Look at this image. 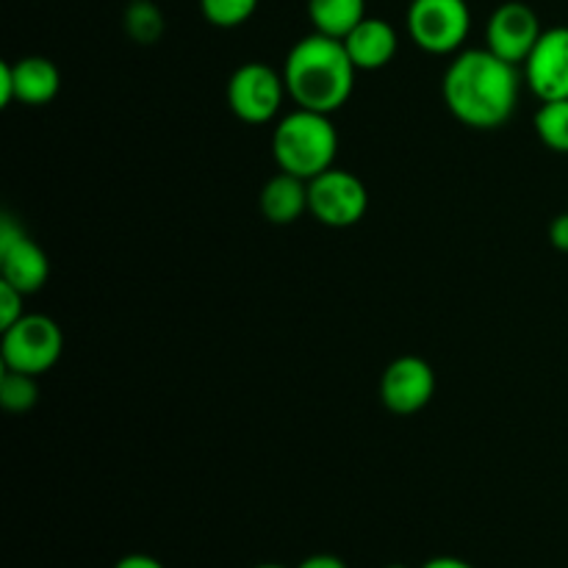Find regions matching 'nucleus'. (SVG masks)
<instances>
[{"label":"nucleus","instance_id":"4","mask_svg":"<svg viewBox=\"0 0 568 568\" xmlns=\"http://www.w3.org/2000/svg\"><path fill=\"white\" fill-rule=\"evenodd\" d=\"M405 26L425 53H460L471 31V9L466 0H410Z\"/></svg>","mask_w":568,"mask_h":568},{"label":"nucleus","instance_id":"26","mask_svg":"<svg viewBox=\"0 0 568 568\" xmlns=\"http://www.w3.org/2000/svg\"><path fill=\"white\" fill-rule=\"evenodd\" d=\"M386 568H408V566H403V564H392V566H386Z\"/></svg>","mask_w":568,"mask_h":568},{"label":"nucleus","instance_id":"6","mask_svg":"<svg viewBox=\"0 0 568 568\" xmlns=\"http://www.w3.org/2000/svg\"><path fill=\"white\" fill-rule=\"evenodd\" d=\"M288 89L283 81V72L261 64V61H247L236 67L227 81V105L233 114L250 125H266L275 120L283 109Z\"/></svg>","mask_w":568,"mask_h":568},{"label":"nucleus","instance_id":"1","mask_svg":"<svg viewBox=\"0 0 568 568\" xmlns=\"http://www.w3.org/2000/svg\"><path fill=\"white\" fill-rule=\"evenodd\" d=\"M519 70L488 48L460 50L444 72V103L458 122L477 131H494L519 105Z\"/></svg>","mask_w":568,"mask_h":568},{"label":"nucleus","instance_id":"8","mask_svg":"<svg viewBox=\"0 0 568 568\" xmlns=\"http://www.w3.org/2000/svg\"><path fill=\"white\" fill-rule=\"evenodd\" d=\"M48 253L22 231L14 216L0 220V281L11 283L22 294H37L48 283Z\"/></svg>","mask_w":568,"mask_h":568},{"label":"nucleus","instance_id":"20","mask_svg":"<svg viewBox=\"0 0 568 568\" xmlns=\"http://www.w3.org/2000/svg\"><path fill=\"white\" fill-rule=\"evenodd\" d=\"M26 297L28 294H22L17 286L0 281V331H6V327H11L26 316V311H22V300Z\"/></svg>","mask_w":568,"mask_h":568},{"label":"nucleus","instance_id":"16","mask_svg":"<svg viewBox=\"0 0 568 568\" xmlns=\"http://www.w3.org/2000/svg\"><path fill=\"white\" fill-rule=\"evenodd\" d=\"M125 33L139 44H153L164 37V14L153 0H133L128 3L125 17Z\"/></svg>","mask_w":568,"mask_h":568},{"label":"nucleus","instance_id":"21","mask_svg":"<svg viewBox=\"0 0 568 568\" xmlns=\"http://www.w3.org/2000/svg\"><path fill=\"white\" fill-rule=\"evenodd\" d=\"M549 242H552V247L560 250V253H568V211L552 220V225H549Z\"/></svg>","mask_w":568,"mask_h":568},{"label":"nucleus","instance_id":"24","mask_svg":"<svg viewBox=\"0 0 568 568\" xmlns=\"http://www.w3.org/2000/svg\"><path fill=\"white\" fill-rule=\"evenodd\" d=\"M422 568H475L469 560L453 558V555H442V558H430Z\"/></svg>","mask_w":568,"mask_h":568},{"label":"nucleus","instance_id":"23","mask_svg":"<svg viewBox=\"0 0 568 568\" xmlns=\"http://www.w3.org/2000/svg\"><path fill=\"white\" fill-rule=\"evenodd\" d=\"M297 568H347V564H344L338 555L320 552V555H311V558H305Z\"/></svg>","mask_w":568,"mask_h":568},{"label":"nucleus","instance_id":"18","mask_svg":"<svg viewBox=\"0 0 568 568\" xmlns=\"http://www.w3.org/2000/svg\"><path fill=\"white\" fill-rule=\"evenodd\" d=\"M0 403H3L9 414H28L39 403L37 375L6 369L3 366V375H0Z\"/></svg>","mask_w":568,"mask_h":568},{"label":"nucleus","instance_id":"25","mask_svg":"<svg viewBox=\"0 0 568 568\" xmlns=\"http://www.w3.org/2000/svg\"><path fill=\"white\" fill-rule=\"evenodd\" d=\"M253 568H286V566H281V564H261V566H253Z\"/></svg>","mask_w":568,"mask_h":568},{"label":"nucleus","instance_id":"15","mask_svg":"<svg viewBox=\"0 0 568 568\" xmlns=\"http://www.w3.org/2000/svg\"><path fill=\"white\" fill-rule=\"evenodd\" d=\"M366 17V0H308V20L325 37L344 39Z\"/></svg>","mask_w":568,"mask_h":568},{"label":"nucleus","instance_id":"13","mask_svg":"<svg viewBox=\"0 0 568 568\" xmlns=\"http://www.w3.org/2000/svg\"><path fill=\"white\" fill-rule=\"evenodd\" d=\"M342 42L358 72L383 70V67L392 64L399 50L397 28L388 20H381V17L361 20Z\"/></svg>","mask_w":568,"mask_h":568},{"label":"nucleus","instance_id":"3","mask_svg":"<svg viewBox=\"0 0 568 568\" xmlns=\"http://www.w3.org/2000/svg\"><path fill=\"white\" fill-rule=\"evenodd\" d=\"M338 153V131L331 114L294 109L283 116L272 133V155L281 172L311 181L331 170Z\"/></svg>","mask_w":568,"mask_h":568},{"label":"nucleus","instance_id":"22","mask_svg":"<svg viewBox=\"0 0 568 568\" xmlns=\"http://www.w3.org/2000/svg\"><path fill=\"white\" fill-rule=\"evenodd\" d=\"M114 568H166V566L161 564L159 558H153V555L133 552V555H125V558L116 560Z\"/></svg>","mask_w":568,"mask_h":568},{"label":"nucleus","instance_id":"9","mask_svg":"<svg viewBox=\"0 0 568 568\" xmlns=\"http://www.w3.org/2000/svg\"><path fill=\"white\" fill-rule=\"evenodd\" d=\"M544 28L538 20L536 9L521 0H508V3L497 6L494 14L488 17L486 26V48L497 53L499 59L510 61V64H525L527 55L532 53L536 42L541 39Z\"/></svg>","mask_w":568,"mask_h":568},{"label":"nucleus","instance_id":"17","mask_svg":"<svg viewBox=\"0 0 568 568\" xmlns=\"http://www.w3.org/2000/svg\"><path fill=\"white\" fill-rule=\"evenodd\" d=\"M536 133L552 153H568V100H547L536 111Z\"/></svg>","mask_w":568,"mask_h":568},{"label":"nucleus","instance_id":"5","mask_svg":"<svg viewBox=\"0 0 568 568\" xmlns=\"http://www.w3.org/2000/svg\"><path fill=\"white\" fill-rule=\"evenodd\" d=\"M61 353H64V333L44 314H26L20 322L6 327L0 342L6 369L28 372L37 377L53 369Z\"/></svg>","mask_w":568,"mask_h":568},{"label":"nucleus","instance_id":"19","mask_svg":"<svg viewBox=\"0 0 568 568\" xmlns=\"http://www.w3.org/2000/svg\"><path fill=\"white\" fill-rule=\"evenodd\" d=\"M261 0H200V11L216 28H239L255 14Z\"/></svg>","mask_w":568,"mask_h":568},{"label":"nucleus","instance_id":"14","mask_svg":"<svg viewBox=\"0 0 568 568\" xmlns=\"http://www.w3.org/2000/svg\"><path fill=\"white\" fill-rule=\"evenodd\" d=\"M261 214L272 225H292L308 211V181L292 175V172H277L261 189Z\"/></svg>","mask_w":568,"mask_h":568},{"label":"nucleus","instance_id":"2","mask_svg":"<svg viewBox=\"0 0 568 568\" xmlns=\"http://www.w3.org/2000/svg\"><path fill=\"white\" fill-rule=\"evenodd\" d=\"M355 72L358 70L342 39L314 31L288 50L283 81L297 109L333 114L353 94Z\"/></svg>","mask_w":568,"mask_h":568},{"label":"nucleus","instance_id":"10","mask_svg":"<svg viewBox=\"0 0 568 568\" xmlns=\"http://www.w3.org/2000/svg\"><path fill=\"white\" fill-rule=\"evenodd\" d=\"M436 394V372L419 355L392 361L381 377V399L392 414L414 416L427 408Z\"/></svg>","mask_w":568,"mask_h":568},{"label":"nucleus","instance_id":"7","mask_svg":"<svg viewBox=\"0 0 568 568\" xmlns=\"http://www.w3.org/2000/svg\"><path fill=\"white\" fill-rule=\"evenodd\" d=\"M369 209L364 181L347 170L331 166L308 181V211L327 227H353Z\"/></svg>","mask_w":568,"mask_h":568},{"label":"nucleus","instance_id":"12","mask_svg":"<svg viewBox=\"0 0 568 568\" xmlns=\"http://www.w3.org/2000/svg\"><path fill=\"white\" fill-rule=\"evenodd\" d=\"M61 72L44 55H26L0 64V103L14 100L26 105H48L59 94Z\"/></svg>","mask_w":568,"mask_h":568},{"label":"nucleus","instance_id":"11","mask_svg":"<svg viewBox=\"0 0 568 568\" xmlns=\"http://www.w3.org/2000/svg\"><path fill=\"white\" fill-rule=\"evenodd\" d=\"M521 67L527 87L541 103L568 100V26L544 28L541 39Z\"/></svg>","mask_w":568,"mask_h":568}]
</instances>
